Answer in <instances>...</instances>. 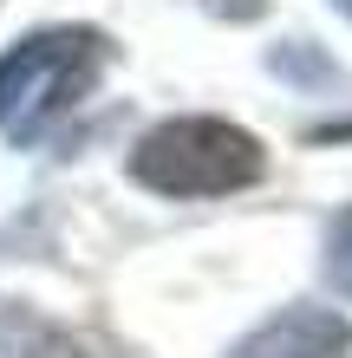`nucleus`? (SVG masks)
<instances>
[{
  "instance_id": "nucleus-1",
  "label": "nucleus",
  "mask_w": 352,
  "mask_h": 358,
  "mask_svg": "<svg viewBox=\"0 0 352 358\" xmlns=\"http://www.w3.org/2000/svg\"><path fill=\"white\" fill-rule=\"evenodd\" d=\"M98 66H105V33H92V27L27 33L0 59V131L20 143L39 137L59 111H72L92 92Z\"/></svg>"
},
{
  "instance_id": "nucleus-7",
  "label": "nucleus",
  "mask_w": 352,
  "mask_h": 358,
  "mask_svg": "<svg viewBox=\"0 0 352 358\" xmlns=\"http://www.w3.org/2000/svg\"><path fill=\"white\" fill-rule=\"evenodd\" d=\"M333 7H339V13H346V20H352V0H333Z\"/></svg>"
},
{
  "instance_id": "nucleus-3",
  "label": "nucleus",
  "mask_w": 352,
  "mask_h": 358,
  "mask_svg": "<svg viewBox=\"0 0 352 358\" xmlns=\"http://www.w3.org/2000/svg\"><path fill=\"white\" fill-rule=\"evenodd\" d=\"M229 358H352V326L333 306H287L235 339Z\"/></svg>"
},
{
  "instance_id": "nucleus-6",
  "label": "nucleus",
  "mask_w": 352,
  "mask_h": 358,
  "mask_svg": "<svg viewBox=\"0 0 352 358\" xmlns=\"http://www.w3.org/2000/svg\"><path fill=\"white\" fill-rule=\"evenodd\" d=\"M202 7H216V13H229V20H261L267 0H202Z\"/></svg>"
},
{
  "instance_id": "nucleus-2",
  "label": "nucleus",
  "mask_w": 352,
  "mask_h": 358,
  "mask_svg": "<svg viewBox=\"0 0 352 358\" xmlns=\"http://www.w3.org/2000/svg\"><path fill=\"white\" fill-rule=\"evenodd\" d=\"M261 137L229 117H170L137 137L131 176L157 196H229L261 176Z\"/></svg>"
},
{
  "instance_id": "nucleus-5",
  "label": "nucleus",
  "mask_w": 352,
  "mask_h": 358,
  "mask_svg": "<svg viewBox=\"0 0 352 358\" xmlns=\"http://www.w3.org/2000/svg\"><path fill=\"white\" fill-rule=\"evenodd\" d=\"M326 280H333V293L352 300V208L326 222Z\"/></svg>"
},
{
  "instance_id": "nucleus-4",
  "label": "nucleus",
  "mask_w": 352,
  "mask_h": 358,
  "mask_svg": "<svg viewBox=\"0 0 352 358\" xmlns=\"http://www.w3.org/2000/svg\"><path fill=\"white\" fill-rule=\"evenodd\" d=\"M0 358H105V345L59 332V326H39L13 300H0Z\"/></svg>"
}]
</instances>
